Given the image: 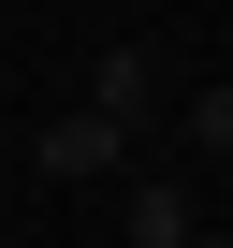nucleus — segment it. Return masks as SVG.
I'll list each match as a JSON object with an SVG mask.
<instances>
[{
    "instance_id": "2",
    "label": "nucleus",
    "mask_w": 233,
    "mask_h": 248,
    "mask_svg": "<svg viewBox=\"0 0 233 248\" xmlns=\"http://www.w3.org/2000/svg\"><path fill=\"white\" fill-rule=\"evenodd\" d=\"M131 248H189V190H175V175L131 190Z\"/></svg>"
},
{
    "instance_id": "4",
    "label": "nucleus",
    "mask_w": 233,
    "mask_h": 248,
    "mask_svg": "<svg viewBox=\"0 0 233 248\" xmlns=\"http://www.w3.org/2000/svg\"><path fill=\"white\" fill-rule=\"evenodd\" d=\"M189 146H218V161H233V88H204V102H189Z\"/></svg>"
},
{
    "instance_id": "3",
    "label": "nucleus",
    "mask_w": 233,
    "mask_h": 248,
    "mask_svg": "<svg viewBox=\"0 0 233 248\" xmlns=\"http://www.w3.org/2000/svg\"><path fill=\"white\" fill-rule=\"evenodd\" d=\"M87 102L131 132V117H146V44H102V88H87Z\"/></svg>"
},
{
    "instance_id": "1",
    "label": "nucleus",
    "mask_w": 233,
    "mask_h": 248,
    "mask_svg": "<svg viewBox=\"0 0 233 248\" xmlns=\"http://www.w3.org/2000/svg\"><path fill=\"white\" fill-rule=\"evenodd\" d=\"M116 146H131V132H116V117H102V102H73V117H58V132L29 146V161H44V175H102Z\"/></svg>"
},
{
    "instance_id": "5",
    "label": "nucleus",
    "mask_w": 233,
    "mask_h": 248,
    "mask_svg": "<svg viewBox=\"0 0 233 248\" xmlns=\"http://www.w3.org/2000/svg\"><path fill=\"white\" fill-rule=\"evenodd\" d=\"M189 248H233V233H189Z\"/></svg>"
}]
</instances>
